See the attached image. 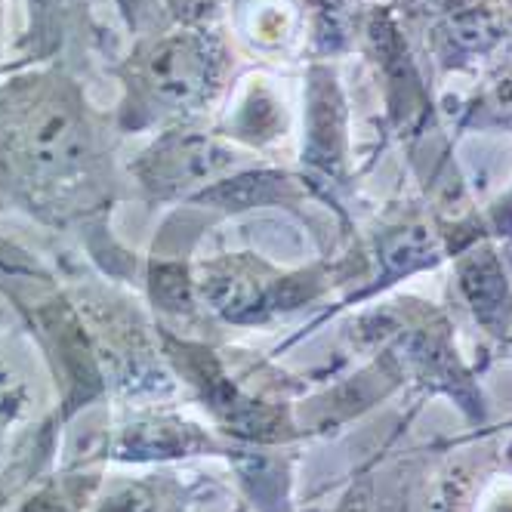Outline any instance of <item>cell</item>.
<instances>
[{
  "mask_svg": "<svg viewBox=\"0 0 512 512\" xmlns=\"http://www.w3.org/2000/svg\"><path fill=\"white\" fill-rule=\"evenodd\" d=\"M506 429H509V442H506V448H503V454H506V457L512 460V420L506 423Z\"/></svg>",
  "mask_w": 512,
  "mask_h": 512,
  "instance_id": "25",
  "label": "cell"
},
{
  "mask_svg": "<svg viewBox=\"0 0 512 512\" xmlns=\"http://www.w3.org/2000/svg\"><path fill=\"white\" fill-rule=\"evenodd\" d=\"M300 179L306 189L334 201L343 213L340 198L352 192L355 158L349 133V102L337 68L331 62H309L306 71V127L300 152Z\"/></svg>",
  "mask_w": 512,
  "mask_h": 512,
  "instance_id": "10",
  "label": "cell"
},
{
  "mask_svg": "<svg viewBox=\"0 0 512 512\" xmlns=\"http://www.w3.org/2000/svg\"><path fill=\"white\" fill-rule=\"evenodd\" d=\"M343 337L352 355L389 361L405 392L420 405L445 398L472 432L491 429L482 371L463 352L457 321L448 309L420 297L380 300L352 315Z\"/></svg>",
  "mask_w": 512,
  "mask_h": 512,
  "instance_id": "3",
  "label": "cell"
},
{
  "mask_svg": "<svg viewBox=\"0 0 512 512\" xmlns=\"http://www.w3.org/2000/svg\"><path fill=\"white\" fill-rule=\"evenodd\" d=\"M105 482V466L62 460L4 512H87Z\"/></svg>",
  "mask_w": 512,
  "mask_h": 512,
  "instance_id": "16",
  "label": "cell"
},
{
  "mask_svg": "<svg viewBox=\"0 0 512 512\" xmlns=\"http://www.w3.org/2000/svg\"><path fill=\"white\" fill-rule=\"evenodd\" d=\"M451 300L475 334V368L485 374L512 327V281L494 238L472 241L454 256Z\"/></svg>",
  "mask_w": 512,
  "mask_h": 512,
  "instance_id": "11",
  "label": "cell"
},
{
  "mask_svg": "<svg viewBox=\"0 0 512 512\" xmlns=\"http://www.w3.org/2000/svg\"><path fill=\"white\" fill-rule=\"evenodd\" d=\"M420 408V401H414L411 411L380 442V448L352 469L343 491L331 503L297 512H435L432 488L448 442H405L408 426Z\"/></svg>",
  "mask_w": 512,
  "mask_h": 512,
  "instance_id": "7",
  "label": "cell"
},
{
  "mask_svg": "<svg viewBox=\"0 0 512 512\" xmlns=\"http://www.w3.org/2000/svg\"><path fill=\"white\" fill-rule=\"evenodd\" d=\"M241 454V445L226 442L210 423H201L179 408V401L155 405H112L102 429L81 435L62 460L118 463V466H182L189 460H223Z\"/></svg>",
  "mask_w": 512,
  "mask_h": 512,
  "instance_id": "5",
  "label": "cell"
},
{
  "mask_svg": "<svg viewBox=\"0 0 512 512\" xmlns=\"http://www.w3.org/2000/svg\"><path fill=\"white\" fill-rule=\"evenodd\" d=\"M50 275H56V269L38 250L25 247L16 235L4 232V226H0V287L28 278H50Z\"/></svg>",
  "mask_w": 512,
  "mask_h": 512,
  "instance_id": "19",
  "label": "cell"
},
{
  "mask_svg": "<svg viewBox=\"0 0 512 512\" xmlns=\"http://www.w3.org/2000/svg\"><path fill=\"white\" fill-rule=\"evenodd\" d=\"M56 272L87 327L108 405L179 401L182 389L164 358L158 321L127 284L105 278L90 263L84 269L62 260Z\"/></svg>",
  "mask_w": 512,
  "mask_h": 512,
  "instance_id": "4",
  "label": "cell"
},
{
  "mask_svg": "<svg viewBox=\"0 0 512 512\" xmlns=\"http://www.w3.org/2000/svg\"><path fill=\"white\" fill-rule=\"evenodd\" d=\"M244 152L213 127V121L179 124L152 142L124 167L133 189L149 204L195 201L201 192L244 170Z\"/></svg>",
  "mask_w": 512,
  "mask_h": 512,
  "instance_id": "8",
  "label": "cell"
},
{
  "mask_svg": "<svg viewBox=\"0 0 512 512\" xmlns=\"http://www.w3.org/2000/svg\"><path fill=\"white\" fill-rule=\"evenodd\" d=\"M4 56H7V4L0 0V68H4Z\"/></svg>",
  "mask_w": 512,
  "mask_h": 512,
  "instance_id": "21",
  "label": "cell"
},
{
  "mask_svg": "<svg viewBox=\"0 0 512 512\" xmlns=\"http://www.w3.org/2000/svg\"><path fill=\"white\" fill-rule=\"evenodd\" d=\"M226 488L210 472L186 466H149L139 475L108 479L87 512H204Z\"/></svg>",
  "mask_w": 512,
  "mask_h": 512,
  "instance_id": "12",
  "label": "cell"
},
{
  "mask_svg": "<svg viewBox=\"0 0 512 512\" xmlns=\"http://www.w3.org/2000/svg\"><path fill=\"white\" fill-rule=\"evenodd\" d=\"M435 84L482 78L509 53L506 0H383Z\"/></svg>",
  "mask_w": 512,
  "mask_h": 512,
  "instance_id": "6",
  "label": "cell"
},
{
  "mask_svg": "<svg viewBox=\"0 0 512 512\" xmlns=\"http://www.w3.org/2000/svg\"><path fill=\"white\" fill-rule=\"evenodd\" d=\"M475 451H460L448 438L445 460L435 472V512H512V460L503 451L479 457V432H469Z\"/></svg>",
  "mask_w": 512,
  "mask_h": 512,
  "instance_id": "13",
  "label": "cell"
},
{
  "mask_svg": "<svg viewBox=\"0 0 512 512\" xmlns=\"http://www.w3.org/2000/svg\"><path fill=\"white\" fill-rule=\"evenodd\" d=\"M121 4H124V0H115V10H118V7H121Z\"/></svg>",
  "mask_w": 512,
  "mask_h": 512,
  "instance_id": "26",
  "label": "cell"
},
{
  "mask_svg": "<svg viewBox=\"0 0 512 512\" xmlns=\"http://www.w3.org/2000/svg\"><path fill=\"white\" fill-rule=\"evenodd\" d=\"M506 16H509V53H512V0H506Z\"/></svg>",
  "mask_w": 512,
  "mask_h": 512,
  "instance_id": "24",
  "label": "cell"
},
{
  "mask_svg": "<svg viewBox=\"0 0 512 512\" xmlns=\"http://www.w3.org/2000/svg\"><path fill=\"white\" fill-rule=\"evenodd\" d=\"M451 127L457 133H509L512 136V53H506L457 105Z\"/></svg>",
  "mask_w": 512,
  "mask_h": 512,
  "instance_id": "17",
  "label": "cell"
},
{
  "mask_svg": "<svg viewBox=\"0 0 512 512\" xmlns=\"http://www.w3.org/2000/svg\"><path fill=\"white\" fill-rule=\"evenodd\" d=\"M497 361H512V327H509V334H506V340H503V346L497 352Z\"/></svg>",
  "mask_w": 512,
  "mask_h": 512,
  "instance_id": "23",
  "label": "cell"
},
{
  "mask_svg": "<svg viewBox=\"0 0 512 512\" xmlns=\"http://www.w3.org/2000/svg\"><path fill=\"white\" fill-rule=\"evenodd\" d=\"M28 405H31V392L25 383L10 380L0 386V463L7 460V454L13 448V438L22 426Z\"/></svg>",
  "mask_w": 512,
  "mask_h": 512,
  "instance_id": "20",
  "label": "cell"
},
{
  "mask_svg": "<svg viewBox=\"0 0 512 512\" xmlns=\"http://www.w3.org/2000/svg\"><path fill=\"white\" fill-rule=\"evenodd\" d=\"M232 0H124L130 47L108 65L124 136L213 121L235 84Z\"/></svg>",
  "mask_w": 512,
  "mask_h": 512,
  "instance_id": "2",
  "label": "cell"
},
{
  "mask_svg": "<svg viewBox=\"0 0 512 512\" xmlns=\"http://www.w3.org/2000/svg\"><path fill=\"white\" fill-rule=\"evenodd\" d=\"M223 108L216 112L213 127L238 149H269L287 136V105L266 75H247L235 81Z\"/></svg>",
  "mask_w": 512,
  "mask_h": 512,
  "instance_id": "14",
  "label": "cell"
},
{
  "mask_svg": "<svg viewBox=\"0 0 512 512\" xmlns=\"http://www.w3.org/2000/svg\"><path fill=\"white\" fill-rule=\"evenodd\" d=\"M229 22L263 56H284L297 41V7L290 0H232Z\"/></svg>",
  "mask_w": 512,
  "mask_h": 512,
  "instance_id": "18",
  "label": "cell"
},
{
  "mask_svg": "<svg viewBox=\"0 0 512 512\" xmlns=\"http://www.w3.org/2000/svg\"><path fill=\"white\" fill-rule=\"evenodd\" d=\"M112 112L59 62L0 75V216L75 241L105 278L133 284L139 260L112 229L127 170Z\"/></svg>",
  "mask_w": 512,
  "mask_h": 512,
  "instance_id": "1",
  "label": "cell"
},
{
  "mask_svg": "<svg viewBox=\"0 0 512 512\" xmlns=\"http://www.w3.org/2000/svg\"><path fill=\"white\" fill-rule=\"evenodd\" d=\"M25 22L16 34L10 65H50L59 62L81 78H90L99 65H112L121 44L96 16V0H22Z\"/></svg>",
  "mask_w": 512,
  "mask_h": 512,
  "instance_id": "9",
  "label": "cell"
},
{
  "mask_svg": "<svg viewBox=\"0 0 512 512\" xmlns=\"http://www.w3.org/2000/svg\"><path fill=\"white\" fill-rule=\"evenodd\" d=\"M7 324H10V312L4 309V306H0V334H4L7 331ZM13 377L7 374V368H4V364H0V386H4V383H10Z\"/></svg>",
  "mask_w": 512,
  "mask_h": 512,
  "instance_id": "22",
  "label": "cell"
},
{
  "mask_svg": "<svg viewBox=\"0 0 512 512\" xmlns=\"http://www.w3.org/2000/svg\"><path fill=\"white\" fill-rule=\"evenodd\" d=\"M65 423L56 414H44L28 426H19L7 460L0 463V512L10 509L28 488L38 485L44 475L59 466Z\"/></svg>",
  "mask_w": 512,
  "mask_h": 512,
  "instance_id": "15",
  "label": "cell"
}]
</instances>
